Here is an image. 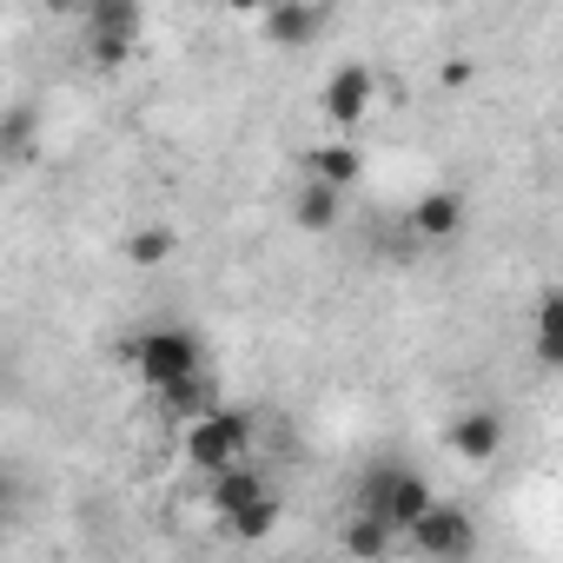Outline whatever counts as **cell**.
Instances as JSON below:
<instances>
[{
  "label": "cell",
  "instance_id": "6da1fadb",
  "mask_svg": "<svg viewBox=\"0 0 563 563\" xmlns=\"http://www.w3.org/2000/svg\"><path fill=\"white\" fill-rule=\"evenodd\" d=\"M120 358L140 372L146 391H166V385H179V378L199 372V332H186V325H153V332L126 339Z\"/></svg>",
  "mask_w": 563,
  "mask_h": 563
},
{
  "label": "cell",
  "instance_id": "7a4b0ae2",
  "mask_svg": "<svg viewBox=\"0 0 563 563\" xmlns=\"http://www.w3.org/2000/svg\"><path fill=\"white\" fill-rule=\"evenodd\" d=\"M245 457H252V418H245V411L219 405V411H206V418L186 424V464H192L199 477H212V471H225V464H245Z\"/></svg>",
  "mask_w": 563,
  "mask_h": 563
},
{
  "label": "cell",
  "instance_id": "3957f363",
  "mask_svg": "<svg viewBox=\"0 0 563 563\" xmlns=\"http://www.w3.org/2000/svg\"><path fill=\"white\" fill-rule=\"evenodd\" d=\"M438 504V490L418 477V471H405V464H385V471H372L365 484H358V510H372V517H385L398 537L424 517Z\"/></svg>",
  "mask_w": 563,
  "mask_h": 563
},
{
  "label": "cell",
  "instance_id": "277c9868",
  "mask_svg": "<svg viewBox=\"0 0 563 563\" xmlns=\"http://www.w3.org/2000/svg\"><path fill=\"white\" fill-rule=\"evenodd\" d=\"M372 100H378V74H372L365 60L332 67V74H325V87H319V113H325L339 133L365 126V120H372Z\"/></svg>",
  "mask_w": 563,
  "mask_h": 563
},
{
  "label": "cell",
  "instance_id": "5b68a950",
  "mask_svg": "<svg viewBox=\"0 0 563 563\" xmlns=\"http://www.w3.org/2000/svg\"><path fill=\"white\" fill-rule=\"evenodd\" d=\"M140 47V0H93L87 8V54L93 67H120Z\"/></svg>",
  "mask_w": 563,
  "mask_h": 563
},
{
  "label": "cell",
  "instance_id": "8992f818",
  "mask_svg": "<svg viewBox=\"0 0 563 563\" xmlns=\"http://www.w3.org/2000/svg\"><path fill=\"white\" fill-rule=\"evenodd\" d=\"M405 543H411L418 556H471V550H477V523H471V510H457V504H431V510L405 530Z\"/></svg>",
  "mask_w": 563,
  "mask_h": 563
},
{
  "label": "cell",
  "instance_id": "52a82bcc",
  "mask_svg": "<svg viewBox=\"0 0 563 563\" xmlns=\"http://www.w3.org/2000/svg\"><path fill=\"white\" fill-rule=\"evenodd\" d=\"M319 27H325V8H319V0H278L272 14H258V34H265V47H278V54L312 47Z\"/></svg>",
  "mask_w": 563,
  "mask_h": 563
},
{
  "label": "cell",
  "instance_id": "ba28073f",
  "mask_svg": "<svg viewBox=\"0 0 563 563\" xmlns=\"http://www.w3.org/2000/svg\"><path fill=\"white\" fill-rule=\"evenodd\" d=\"M444 444H451V457H457V464H490V457L504 451V418H497L490 405H471L464 418H451Z\"/></svg>",
  "mask_w": 563,
  "mask_h": 563
},
{
  "label": "cell",
  "instance_id": "9c48e42d",
  "mask_svg": "<svg viewBox=\"0 0 563 563\" xmlns=\"http://www.w3.org/2000/svg\"><path fill=\"white\" fill-rule=\"evenodd\" d=\"M530 358L543 372H563V286H543L530 306Z\"/></svg>",
  "mask_w": 563,
  "mask_h": 563
},
{
  "label": "cell",
  "instance_id": "30bf717a",
  "mask_svg": "<svg viewBox=\"0 0 563 563\" xmlns=\"http://www.w3.org/2000/svg\"><path fill=\"white\" fill-rule=\"evenodd\" d=\"M464 232V199L451 192V186H438V192H424L418 206H411V239H424V245H451Z\"/></svg>",
  "mask_w": 563,
  "mask_h": 563
},
{
  "label": "cell",
  "instance_id": "8fae6325",
  "mask_svg": "<svg viewBox=\"0 0 563 563\" xmlns=\"http://www.w3.org/2000/svg\"><path fill=\"white\" fill-rule=\"evenodd\" d=\"M265 490H272V484L252 471V457H245V464H225V471H212V477H206V504H212V517H219V523H225L232 510L258 504Z\"/></svg>",
  "mask_w": 563,
  "mask_h": 563
},
{
  "label": "cell",
  "instance_id": "7c38bea8",
  "mask_svg": "<svg viewBox=\"0 0 563 563\" xmlns=\"http://www.w3.org/2000/svg\"><path fill=\"white\" fill-rule=\"evenodd\" d=\"M306 179H325V186L352 192V186L365 179V159H358V146H345V140H319V146L306 153Z\"/></svg>",
  "mask_w": 563,
  "mask_h": 563
},
{
  "label": "cell",
  "instance_id": "4fadbf2b",
  "mask_svg": "<svg viewBox=\"0 0 563 563\" xmlns=\"http://www.w3.org/2000/svg\"><path fill=\"white\" fill-rule=\"evenodd\" d=\"M339 219H345V192H339V186L306 179V186L292 192V225H299V232H332Z\"/></svg>",
  "mask_w": 563,
  "mask_h": 563
},
{
  "label": "cell",
  "instance_id": "5bb4252c",
  "mask_svg": "<svg viewBox=\"0 0 563 563\" xmlns=\"http://www.w3.org/2000/svg\"><path fill=\"white\" fill-rule=\"evenodd\" d=\"M159 398V411L166 418H206V411H219V385L206 378V372H192V378H179V385H166V391H153Z\"/></svg>",
  "mask_w": 563,
  "mask_h": 563
},
{
  "label": "cell",
  "instance_id": "9a60e30c",
  "mask_svg": "<svg viewBox=\"0 0 563 563\" xmlns=\"http://www.w3.org/2000/svg\"><path fill=\"white\" fill-rule=\"evenodd\" d=\"M120 252H126V265H146V272H153V265H166V258L179 252V232H173V225H133V232L120 239Z\"/></svg>",
  "mask_w": 563,
  "mask_h": 563
},
{
  "label": "cell",
  "instance_id": "2e32d148",
  "mask_svg": "<svg viewBox=\"0 0 563 563\" xmlns=\"http://www.w3.org/2000/svg\"><path fill=\"white\" fill-rule=\"evenodd\" d=\"M225 530H232L239 543H258V537H272V530H278V497L265 490L258 504H245V510H232V517H225Z\"/></svg>",
  "mask_w": 563,
  "mask_h": 563
},
{
  "label": "cell",
  "instance_id": "e0dca14e",
  "mask_svg": "<svg viewBox=\"0 0 563 563\" xmlns=\"http://www.w3.org/2000/svg\"><path fill=\"white\" fill-rule=\"evenodd\" d=\"M398 543V530L385 523V517H372V510H358L352 523H345V550L352 556H378V550H391Z\"/></svg>",
  "mask_w": 563,
  "mask_h": 563
},
{
  "label": "cell",
  "instance_id": "ac0fdd59",
  "mask_svg": "<svg viewBox=\"0 0 563 563\" xmlns=\"http://www.w3.org/2000/svg\"><path fill=\"white\" fill-rule=\"evenodd\" d=\"M8 153H14V159H27V153H34V113H27V107H14V113H8Z\"/></svg>",
  "mask_w": 563,
  "mask_h": 563
},
{
  "label": "cell",
  "instance_id": "d6986e66",
  "mask_svg": "<svg viewBox=\"0 0 563 563\" xmlns=\"http://www.w3.org/2000/svg\"><path fill=\"white\" fill-rule=\"evenodd\" d=\"M225 8H232V14H245V21H258V14H272V8H278V0H225Z\"/></svg>",
  "mask_w": 563,
  "mask_h": 563
},
{
  "label": "cell",
  "instance_id": "ffe728a7",
  "mask_svg": "<svg viewBox=\"0 0 563 563\" xmlns=\"http://www.w3.org/2000/svg\"><path fill=\"white\" fill-rule=\"evenodd\" d=\"M47 8H54V14H87L93 0H47Z\"/></svg>",
  "mask_w": 563,
  "mask_h": 563
}]
</instances>
